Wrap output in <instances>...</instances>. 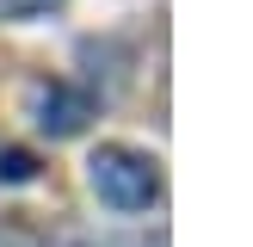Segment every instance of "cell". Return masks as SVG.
Returning a JSON list of instances; mask_svg holds the SVG:
<instances>
[{
  "instance_id": "5b68a950",
  "label": "cell",
  "mask_w": 253,
  "mask_h": 247,
  "mask_svg": "<svg viewBox=\"0 0 253 247\" xmlns=\"http://www.w3.org/2000/svg\"><path fill=\"white\" fill-rule=\"evenodd\" d=\"M105 247H167V235H161V229L155 235H124V241H105Z\"/></svg>"
},
{
  "instance_id": "7a4b0ae2",
  "label": "cell",
  "mask_w": 253,
  "mask_h": 247,
  "mask_svg": "<svg viewBox=\"0 0 253 247\" xmlns=\"http://www.w3.org/2000/svg\"><path fill=\"white\" fill-rule=\"evenodd\" d=\"M31 111H37V130L43 136H81L86 118H93V93L68 86V81H43L31 93Z\"/></svg>"
},
{
  "instance_id": "3957f363",
  "label": "cell",
  "mask_w": 253,
  "mask_h": 247,
  "mask_svg": "<svg viewBox=\"0 0 253 247\" xmlns=\"http://www.w3.org/2000/svg\"><path fill=\"white\" fill-rule=\"evenodd\" d=\"M62 0H0V19H43V12H56Z\"/></svg>"
},
{
  "instance_id": "277c9868",
  "label": "cell",
  "mask_w": 253,
  "mask_h": 247,
  "mask_svg": "<svg viewBox=\"0 0 253 247\" xmlns=\"http://www.w3.org/2000/svg\"><path fill=\"white\" fill-rule=\"evenodd\" d=\"M31 155H25V148H6V155H0V179H6V185H19V179H31Z\"/></svg>"
},
{
  "instance_id": "6da1fadb",
  "label": "cell",
  "mask_w": 253,
  "mask_h": 247,
  "mask_svg": "<svg viewBox=\"0 0 253 247\" xmlns=\"http://www.w3.org/2000/svg\"><path fill=\"white\" fill-rule=\"evenodd\" d=\"M86 179H93L99 204L124 210V216H136V210H148V204L161 198V167H155V155L124 148V142H99L93 161H86Z\"/></svg>"
}]
</instances>
